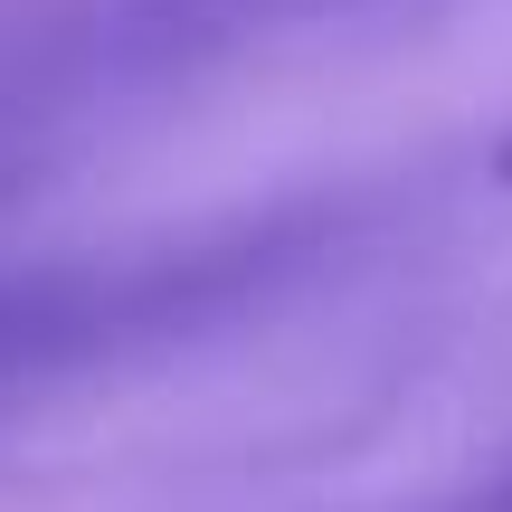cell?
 Wrapping results in <instances>:
<instances>
[{
  "label": "cell",
  "mask_w": 512,
  "mask_h": 512,
  "mask_svg": "<svg viewBox=\"0 0 512 512\" xmlns=\"http://www.w3.org/2000/svg\"><path fill=\"white\" fill-rule=\"evenodd\" d=\"M494 190H512V133L494 143Z\"/></svg>",
  "instance_id": "6da1fadb"
}]
</instances>
